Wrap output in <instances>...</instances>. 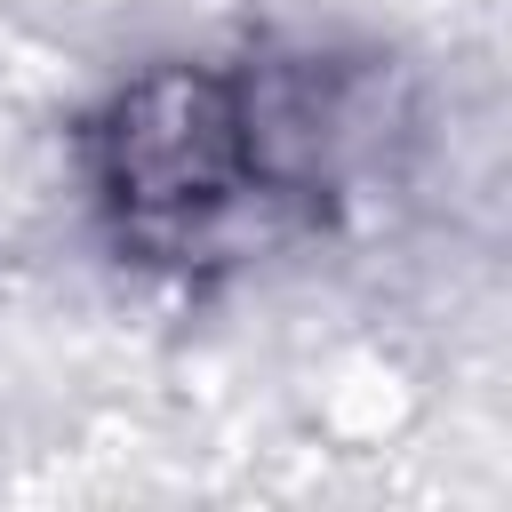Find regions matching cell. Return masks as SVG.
<instances>
[{
  "instance_id": "obj_1",
  "label": "cell",
  "mask_w": 512,
  "mask_h": 512,
  "mask_svg": "<svg viewBox=\"0 0 512 512\" xmlns=\"http://www.w3.org/2000/svg\"><path fill=\"white\" fill-rule=\"evenodd\" d=\"M88 184L120 256L168 272L240 264L328 216L336 104L312 64H160L88 120Z\"/></svg>"
}]
</instances>
